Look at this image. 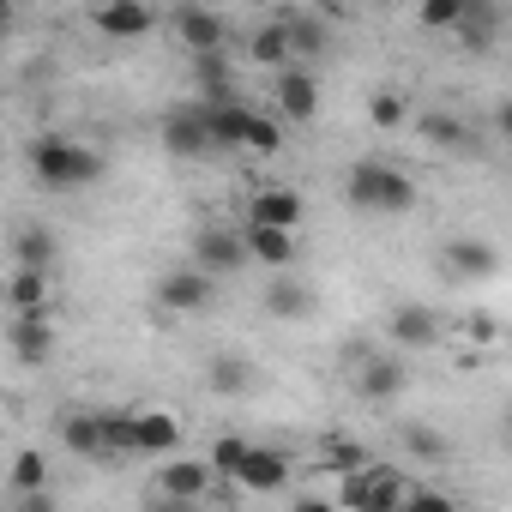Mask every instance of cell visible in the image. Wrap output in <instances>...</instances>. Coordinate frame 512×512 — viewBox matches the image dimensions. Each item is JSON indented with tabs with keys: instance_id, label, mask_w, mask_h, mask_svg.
<instances>
[{
	"instance_id": "6da1fadb",
	"label": "cell",
	"mask_w": 512,
	"mask_h": 512,
	"mask_svg": "<svg viewBox=\"0 0 512 512\" xmlns=\"http://www.w3.org/2000/svg\"><path fill=\"white\" fill-rule=\"evenodd\" d=\"M25 163H31V175H37L49 193L91 187V181L103 175V157H97L91 145H79V139H61V133H43V139H31V145H25Z\"/></svg>"
},
{
	"instance_id": "7a4b0ae2",
	"label": "cell",
	"mask_w": 512,
	"mask_h": 512,
	"mask_svg": "<svg viewBox=\"0 0 512 512\" xmlns=\"http://www.w3.org/2000/svg\"><path fill=\"white\" fill-rule=\"evenodd\" d=\"M344 199H350L356 211L398 217V211L416 205V181H410L398 163H386V157H362V163H350V175H344Z\"/></svg>"
},
{
	"instance_id": "3957f363",
	"label": "cell",
	"mask_w": 512,
	"mask_h": 512,
	"mask_svg": "<svg viewBox=\"0 0 512 512\" xmlns=\"http://www.w3.org/2000/svg\"><path fill=\"white\" fill-rule=\"evenodd\" d=\"M157 139H163V151H169V157H211V151H217V145H211V109H205L199 97L175 103V109L163 115Z\"/></svg>"
},
{
	"instance_id": "277c9868",
	"label": "cell",
	"mask_w": 512,
	"mask_h": 512,
	"mask_svg": "<svg viewBox=\"0 0 512 512\" xmlns=\"http://www.w3.org/2000/svg\"><path fill=\"white\" fill-rule=\"evenodd\" d=\"M247 260H253V253H247V235H241V229L205 223V229L193 235V266H199L205 278H229V272H241Z\"/></svg>"
},
{
	"instance_id": "5b68a950",
	"label": "cell",
	"mask_w": 512,
	"mask_h": 512,
	"mask_svg": "<svg viewBox=\"0 0 512 512\" xmlns=\"http://www.w3.org/2000/svg\"><path fill=\"white\" fill-rule=\"evenodd\" d=\"M440 272L458 278V284H482L500 272V247L482 241V235H446L440 241Z\"/></svg>"
},
{
	"instance_id": "8992f818",
	"label": "cell",
	"mask_w": 512,
	"mask_h": 512,
	"mask_svg": "<svg viewBox=\"0 0 512 512\" xmlns=\"http://www.w3.org/2000/svg\"><path fill=\"white\" fill-rule=\"evenodd\" d=\"M440 332H446V320L428 308V302H398L392 308V320H386V338H392V350L404 356V350H434L440 344Z\"/></svg>"
},
{
	"instance_id": "52a82bcc",
	"label": "cell",
	"mask_w": 512,
	"mask_h": 512,
	"mask_svg": "<svg viewBox=\"0 0 512 512\" xmlns=\"http://www.w3.org/2000/svg\"><path fill=\"white\" fill-rule=\"evenodd\" d=\"M404 386H410V368H404L398 350H374V356L356 368V398H368V404H392Z\"/></svg>"
},
{
	"instance_id": "ba28073f",
	"label": "cell",
	"mask_w": 512,
	"mask_h": 512,
	"mask_svg": "<svg viewBox=\"0 0 512 512\" xmlns=\"http://www.w3.org/2000/svg\"><path fill=\"white\" fill-rule=\"evenodd\" d=\"M91 31L109 37V43H133V37H151L157 31V13L145 0H109V7L91 13Z\"/></svg>"
},
{
	"instance_id": "9c48e42d",
	"label": "cell",
	"mask_w": 512,
	"mask_h": 512,
	"mask_svg": "<svg viewBox=\"0 0 512 512\" xmlns=\"http://www.w3.org/2000/svg\"><path fill=\"white\" fill-rule=\"evenodd\" d=\"M272 103H278V121H314L320 115V85L308 67H284L272 79Z\"/></svg>"
},
{
	"instance_id": "30bf717a",
	"label": "cell",
	"mask_w": 512,
	"mask_h": 512,
	"mask_svg": "<svg viewBox=\"0 0 512 512\" xmlns=\"http://www.w3.org/2000/svg\"><path fill=\"white\" fill-rule=\"evenodd\" d=\"M151 482H157V494H163V500H187V506H199V500H205V488L217 482V470H211L205 458H169Z\"/></svg>"
},
{
	"instance_id": "8fae6325",
	"label": "cell",
	"mask_w": 512,
	"mask_h": 512,
	"mask_svg": "<svg viewBox=\"0 0 512 512\" xmlns=\"http://www.w3.org/2000/svg\"><path fill=\"white\" fill-rule=\"evenodd\" d=\"M272 19L290 31L296 61H314V55L332 49V19H326V13H314V7H284V13H272Z\"/></svg>"
},
{
	"instance_id": "7c38bea8",
	"label": "cell",
	"mask_w": 512,
	"mask_h": 512,
	"mask_svg": "<svg viewBox=\"0 0 512 512\" xmlns=\"http://www.w3.org/2000/svg\"><path fill=\"white\" fill-rule=\"evenodd\" d=\"M205 302H211V278H205L199 266H175V272L157 278V308H169V314H199Z\"/></svg>"
},
{
	"instance_id": "4fadbf2b",
	"label": "cell",
	"mask_w": 512,
	"mask_h": 512,
	"mask_svg": "<svg viewBox=\"0 0 512 512\" xmlns=\"http://www.w3.org/2000/svg\"><path fill=\"white\" fill-rule=\"evenodd\" d=\"M302 193L296 187H260V193H253V205H247V223H260V229H302Z\"/></svg>"
},
{
	"instance_id": "5bb4252c",
	"label": "cell",
	"mask_w": 512,
	"mask_h": 512,
	"mask_svg": "<svg viewBox=\"0 0 512 512\" xmlns=\"http://www.w3.org/2000/svg\"><path fill=\"white\" fill-rule=\"evenodd\" d=\"M175 37H181L187 55H223L229 25H223L217 13H205V7H181V13H175Z\"/></svg>"
},
{
	"instance_id": "9a60e30c",
	"label": "cell",
	"mask_w": 512,
	"mask_h": 512,
	"mask_svg": "<svg viewBox=\"0 0 512 512\" xmlns=\"http://www.w3.org/2000/svg\"><path fill=\"white\" fill-rule=\"evenodd\" d=\"M61 446L73 458H115L109 452V434H103V410H73L61 416Z\"/></svg>"
},
{
	"instance_id": "2e32d148",
	"label": "cell",
	"mask_w": 512,
	"mask_h": 512,
	"mask_svg": "<svg viewBox=\"0 0 512 512\" xmlns=\"http://www.w3.org/2000/svg\"><path fill=\"white\" fill-rule=\"evenodd\" d=\"M7 344H13V356L19 362H49V350H55V326H49V314H13V326H7Z\"/></svg>"
},
{
	"instance_id": "e0dca14e",
	"label": "cell",
	"mask_w": 512,
	"mask_h": 512,
	"mask_svg": "<svg viewBox=\"0 0 512 512\" xmlns=\"http://www.w3.org/2000/svg\"><path fill=\"white\" fill-rule=\"evenodd\" d=\"M247 494H278L284 482H290V458L278 452V446H253V458L241 464V476H235Z\"/></svg>"
},
{
	"instance_id": "ac0fdd59",
	"label": "cell",
	"mask_w": 512,
	"mask_h": 512,
	"mask_svg": "<svg viewBox=\"0 0 512 512\" xmlns=\"http://www.w3.org/2000/svg\"><path fill=\"white\" fill-rule=\"evenodd\" d=\"M247 61H253V67H272V73H284V67H296V49H290V31H284L278 19H266V25H253V31H247Z\"/></svg>"
},
{
	"instance_id": "d6986e66",
	"label": "cell",
	"mask_w": 512,
	"mask_h": 512,
	"mask_svg": "<svg viewBox=\"0 0 512 512\" xmlns=\"http://www.w3.org/2000/svg\"><path fill=\"white\" fill-rule=\"evenodd\" d=\"M211 109V145L217 151H247V127H253V103L229 97V103H205Z\"/></svg>"
},
{
	"instance_id": "ffe728a7",
	"label": "cell",
	"mask_w": 512,
	"mask_h": 512,
	"mask_svg": "<svg viewBox=\"0 0 512 512\" xmlns=\"http://www.w3.org/2000/svg\"><path fill=\"white\" fill-rule=\"evenodd\" d=\"M410 494L416 488H410V476L398 464H368V506L362 512H404Z\"/></svg>"
},
{
	"instance_id": "44dd1931",
	"label": "cell",
	"mask_w": 512,
	"mask_h": 512,
	"mask_svg": "<svg viewBox=\"0 0 512 512\" xmlns=\"http://www.w3.org/2000/svg\"><path fill=\"white\" fill-rule=\"evenodd\" d=\"M241 235H247V253H253L260 266H272V272L296 266V235H290V229H260V223H241Z\"/></svg>"
},
{
	"instance_id": "7402d4cb",
	"label": "cell",
	"mask_w": 512,
	"mask_h": 512,
	"mask_svg": "<svg viewBox=\"0 0 512 512\" xmlns=\"http://www.w3.org/2000/svg\"><path fill=\"white\" fill-rule=\"evenodd\" d=\"M205 386H211L217 398H241V392H253V362H247L241 350H223V356H211Z\"/></svg>"
},
{
	"instance_id": "603a6c76",
	"label": "cell",
	"mask_w": 512,
	"mask_h": 512,
	"mask_svg": "<svg viewBox=\"0 0 512 512\" xmlns=\"http://www.w3.org/2000/svg\"><path fill=\"white\" fill-rule=\"evenodd\" d=\"M7 308H13V314H49V272L13 266V278H7Z\"/></svg>"
},
{
	"instance_id": "cb8c5ba5",
	"label": "cell",
	"mask_w": 512,
	"mask_h": 512,
	"mask_svg": "<svg viewBox=\"0 0 512 512\" xmlns=\"http://www.w3.org/2000/svg\"><path fill=\"white\" fill-rule=\"evenodd\" d=\"M494 37H500V7H488V0H470V7H464V25H458V43H464L470 55H482Z\"/></svg>"
},
{
	"instance_id": "d4e9b609",
	"label": "cell",
	"mask_w": 512,
	"mask_h": 512,
	"mask_svg": "<svg viewBox=\"0 0 512 512\" xmlns=\"http://www.w3.org/2000/svg\"><path fill=\"white\" fill-rule=\"evenodd\" d=\"M266 314H272V320H308V314H314V296H308V284H296V278H278V284H266Z\"/></svg>"
},
{
	"instance_id": "484cf974",
	"label": "cell",
	"mask_w": 512,
	"mask_h": 512,
	"mask_svg": "<svg viewBox=\"0 0 512 512\" xmlns=\"http://www.w3.org/2000/svg\"><path fill=\"white\" fill-rule=\"evenodd\" d=\"M7 488H13V500H25V494H49V458H43L37 446H25V452L13 458V470H7Z\"/></svg>"
},
{
	"instance_id": "4316f807",
	"label": "cell",
	"mask_w": 512,
	"mask_h": 512,
	"mask_svg": "<svg viewBox=\"0 0 512 512\" xmlns=\"http://www.w3.org/2000/svg\"><path fill=\"white\" fill-rule=\"evenodd\" d=\"M55 235L49 229H19V241H13V266H25V272H49L55 266Z\"/></svg>"
},
{
	"instance_id": "83f0119b",
	"label": "cell",
	"mask_w": 512,
	"mask_h": 512,
	"mask_svg": "<svg viewBox=\"0 0 512 512\" xmlns=\"http://www.w3.org/2000/svg\"><path fill=\"white\" fill-rule=\"evenodd\" d=\"M181 446V422L169 410H139V452H175Z\"/></svg>"
},
{
	"instance_id": "f1b7e54d",
	"label": "cell",
	"mask_w": 512,
	"mask_h": 512,
	"mask_svg": "<svg viewBox=\"0 0 512 512\" xmlns=\"http://www.w3.org/2000/svg\"><path fill=\"white\" fill-rule=\"evenodd\" d=\"M247 458H253V440H241V434H217V440H211V452H205V464L217 470V482H235Z\"/></svg>"
},
{
	"instance_id": "f546056e",
	"label": "cell",
	"mask_w": 512,
	"mask_h": 512,
	"mask_svg": "<svg viewBox=\"0 0 512 512\" xmlns=\"http://www.w3.org/2000/svg\"><path fill=\"white\" fill-rule=\"evenodd\" d=\"M422 139L440 145V151H464V145H470V127H464L458 115H446V109H428V115H422Z\"/></svg>"
},
{
	"instance_id": "4dcf8cb0",
	"label": "cell",
	"mask_w": 512,
	"mask_h": 512,
	"mask_svg": "<svg viewBox=\"0 0 512 512\" xmlns=\"http://www.w3.org/2000/svg\"><path fill=\"white\" fill-rule=\"evenodd\" d=\"M464 7H470V0H422L416 19H422V31H458L464 25Z\"/></svg>"
},
{
	"instance_id": "1f68e13d",
	"label": "cell",
	"mask_w": 512,
	"mask_h": 512,
	"mask_svg": "<svg viewBox=\"0 0 512 512\" xmlns=\"http://www.w3.org/2000/svg\"><path fill=\"white\" fill-rule=\"evenodd\" d=\"M247 151H253V157H272V151H284V121H278V115H260V109H253V127H247Z\"/></svg>"
},
{
	"instance_id": "d6a6232c",
	"label": "cell",
	"mask_w": 512,
	"mask_h": 512,
	"mask_svg": "<svg viewBox=\"0 0 512 512\" xmlns=\"http://www.w3.org/2000/svg\"><path fill=\"white\" fill-rule=\"evenodd\" d=\"M326 464H332L338 476H356V470H368L374 458H368L356 440H338V434H326Z\"/></svg>"
},
{
	"instance_id": "836d02e7",
	"label": "cell",
	"mask_w": 512,
	"mask_h": 512,
	"mask_svg": "<svg viewBox=\"0 0 512 512\" xmlns=\"http://www.w3.org/2000/svg\"><path fill=\"white\" fill-rule=\"evenodd\" d=\"M404 115H410V109H404L398 91H374V97H368V121H374V127L392 133V127H404Z\"/></svg>"
},
{
	"instance_id": "e575fe53",
	"label": "cell",
	"mask_w": 512,
	"mask_h": 512,
	"mask_svg": "<svg viewBox=\"0 0 512 512\" xmlns=\"http://www.w3.org/2000/svg\"><path fill=\"white\" fill-rule=\"evenodd\" d=\"M404 446H410L416 458H428V464H440V458H446V440H440L434 428H404Z\"/></svg>"
},
{
	"instance_id": "d590c367",
	"label": "cell",
	"mask_w": 512,
	"mask_h": 512,
	"mask_svg": "<svg viewBox=\"0 0 512 512\" xmlns=\"http://www.w3.org/2000/svg\"><path fill=\"white\" fill-rule=\"evenodd\" d=\"M404 512H458V506H452V494H440V488H416V494L404 500Z\"/></svg>"
},
{
	"instance_id": "8d00e7d4",
	"label": "cell",
	"mask_w": 512,
	"mask_h": 512,
	"mask_svg": "<svg viewBox=\"0 0 512 512\" xmlns=\"http://www.w3.org/2000/svg\"><path fill=\"white\" fill-rule=\"evenodd\" d=\"M464 332H470V344H494L500 320H494V314H470V320H464Z\"/></svg>"
},
{
	"instance_id": "74e56055",
	"label": "cell",
	"mask_w": 512,
	"mask_h": 512,
	"mask_svg": "<svg viewBox=\"0 0 512 512\" xmlns=\"http://www.w3.org/2000/svg\"><path fill=\"white\" fill-rule=\"evenodd\" d=\"M13 512H61V500L55 494H25V500H13Z\"/></svg>"
},
{
	"instance_id": "f35d334b",
	"label": "cell",
	"mask_w": 512,
	"mask_h": 512,
	"mask_svg": "<svg viewBox=\"0 0 512 512\" xmlns=\"http://www.w3.org/2000/svg\"><path fill=\"white\" fill-rule=\"evenodd\" d=\"M151 512H211V506H205V500H199V506H187V500H163V494H157V506H151Z\"/></svg>"
},
{
	"instance_id": "ab89813d",
	"label": "cell",
	"mask_w": 512,
	"mask_h": 512,
	"mask_svg": "<svg viewBox=\"0 0 512 512\" xmlns=\"http://www.w3.org/2000/svg\"><path fill=\"white\" fill-rule=\"evenodd\" d=\"M494 127H500V133H506V145H512V97H506V103L494 109Z\"/></svg>"
},
{
	"instance_id": "60d3db41",
	"label": "cell",
	"mask_w": 512,
	"mask_h": 512,
	"mask_svg": "<svg viewBox=\"0 0 512 512\" xmlns=\"http://www.w3.org/2000/svg\"><path fill=\"white\" fill-rule=\"evenodd\" d=\"M296 512H338L332 500H296Z\"/></svg>"
},
{
	"instance_id": "b9f144b4",
	"label": "cell",
	"mask_w": 512,
	"mask_h": 512,
	"mask_svg": "<svg viewBox=\"0 0 512 512\" xmlns=\"http://www.w3.org/2000/svg\"><path fill=\"white\" fill-rule=\"evenodd\" d=\"M500 440H506V452H512V410L500 416Z\"/></svg>"
}]
</instances>
